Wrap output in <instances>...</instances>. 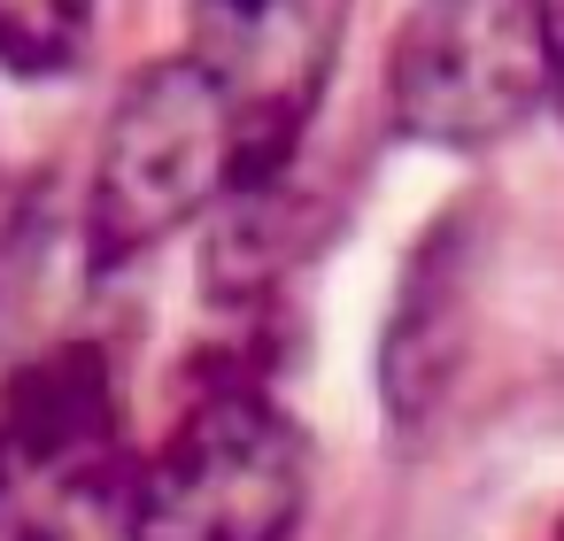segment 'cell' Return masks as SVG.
Wrapping results in <instances>:
<instances>
[{
  "instance_id": "obj_1",
  "label": "cell",
  "mask_w": 564,
  "mask_h": 541,
  "mask_svg": "<svg viewBox=\"0 0 564 541\" xmlns=\"http://www.w3.org/2000/svg\"><path fill=\"white\" fill-rule=\"evenodd\" d=\"M310 495V448L294 418L248 387V379H209L163 448L132 464L124 487V526L132 541H286Z\"/></svg>"
},
{
  "instance_id": "obj_5",
  "label": "cell",
  "mask_w": 564,
  "mask_h": 541,
  "mask_svg": "<svg viewBox=\"0 0 564 541\" xmlns=\"http://www.w3.org/2000/svg\"><path fill=\"white\" fill-rule=\"evenodd\" d=\"M533 94H549L541 0H433L394 63L402 125L425 140H495Z\"/></svg>"
},
{
  "instance_id": "obj_2",
  "label": "cell",
  "mask_w": 564,
  "mask_h": 541,
  "mask_svg": "<svg viewBox=\"0 0 564 541\" xmlns=\"http://www.w3.org/2000/svg\"><path fill=\"white\" fill-rule=\"evenodd\" d=\"M124 410L94 348H55L0 387V533L9 541H63L70 526L124 510Z\"/></svg>"
},
{
  "instance_id": "obj_3",
  "label": "cell",
  "mask_w": 564,
  "mask_h": 541,
  "mask_svg": "<svg viewBox=\"0 0 564 541\" xmlns=\"http://www.w3.org/2000/svg\"><path fill=\"white\" fill-rule=\"evenodd\" d=\"M217 194H240V148H232V117L217 86L194 71V55L140 71L101 132V178L86 217L94 256L124 263Z\"/></svg>"
},
{
  "instance_id": "obj_8",
  "label": "cell",
  "mask_w": 564,
  "mask_h": 541,
  "mask_svg": "<svg viewBox=\"0 0 564 541\" xmlns=\"http://www.w3.org/2000/svg\"><path fill=\"white\" fill-rule=\"evenodd\" d=\"M549 541H564V526H556V533H549Z\"/></svg>"
},
{
  "instance_id": "obj_7",
  "label": "cell",
  "mask_w": 564,
  "mask_h": 541,
  "mask_svg": "<svg viewBox=\"0 0 564 541\" xmlns=\"http://www.w3.org/2000/svg\"><path fill=\"white\" fill-rule=\"evenodd\" d=\"M541 63H549V101L564 109V0H541Z\"/></svg>"
},
{
  "instance_id": "obj_6",
  "label": "cell",
  "mask_w": 564,
  "mask_h": 541,
  "mask_svg": "<svg viewBox=\"0 0 564 541\" xmlns=\"http://www.w3.org/2000/svg\"><path fill=\"white\" fill-rule=\"evenodd\" d=\"M94 0H0V63L9 71H63L86 40Z\"/></svg>"
},
{
  "instance_id": "obj_4",
  "label": "cell",
  "mask_w": 564,
  "mask_h": 541,
  "mask_svg": "<svg viewBox=\"0 0 564 541\" xmlns=\"http://www.w3.org/2000/svg\"><path fill=\"white\" fill-rule=\"evenodd\" d=\"M348 0H194V71L217 86L240 148V194H256L302 140Z\"/></svg>"
}]
</instances>
